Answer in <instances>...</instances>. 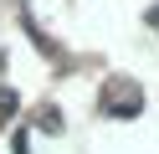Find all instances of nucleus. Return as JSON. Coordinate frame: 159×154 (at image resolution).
<instances>
[{
	"instance_id": "1",
	"label": "nucleus",
	"mask_w": 159,
	"mask_h": 154,
	"mask_svg": "<svg viewBox=\"0 0 159 154\" xmlns=\"http://www.w3.org/2000/svg\"><path fill=\"white\" fill-rule=\"evenodd\" d=\"M0 113H16V92H5V87H0Z\"/></svg>"
},
{
	"instance_id": "2",
	"label": "nucleus",
	"mask_w": 159,
	"mask_h": 154,
	"mask_svg": "<svg viewBox=\"0 0 159 154\" xmlns=\"http://www.w3.org/2000/svg\"><path fill=\"white\" fill-rule=\"evenodd\" d=\"M149 21H154V26H159V10H149Z\"/></svg>"
}]
</instances>
